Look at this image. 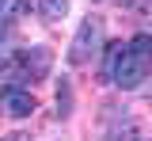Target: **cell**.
Listing matches in <instances>:
<instances>
[{
    "label": "cell",
    "mask_w": 152,
    "mask_h": 141,
    "mask_svg": "<svg viewBox=\"0 0 152 141\" xmlns=\"http://www.w3.org/2000/svg\"><path fill=\"white\" fill-rule=\"evenodd\" d=\"M148 73H152V35H133L126 42V50H122V61L114 69L110 84H118V88H137Z\"/></svg>",
    "instance_id": "obj_1"
},
{
    "label": "cell",
    "mask_w": 152,
    "mask_h": 141,
    "mask_svg": "<svg viewBox=\"0 0 152 141\" xmlns=\"http://www.w3.org/2000/svg\"><path fill=\"white\" fill-rule=\"evenodd\" d=\"M103 50V19L99 15H88V19L76 27L72 42H69V65H88L91 54Z\"/></svg>",
    "instance_id": "obj_2"
},
{
    "label": "cell",
    "mask_w": 152,
    "mask_h": 141,
    "mask_svg": "<svg viewBox=\"0 0 152 141\" xmlns=\"http://www.w3.org/2000/svg\"><path fill=\"white\" fill-rule=\"evenodd\" d=\"M50 50H42V46H31V50H19L15 54V69L27 76V80H42L46 73H50Z\"/></svg>",
    "instance_id": "obj_3"
},
{
    "label": "cell",
    "mask_w": 152,
    "mask_h": 141,
    "mask_svg": "<svg viewBox=\"0 0 152 141\" xmlns=\"http://www.w3.org/2000/svg\"><path fill=\"white\" fill-rule=\"evenodd\" d=\"M4 111H8L12 118H27V115L34 111V95H31V92H23V88H15V92H8V95H4Z\"/></svg>",
    "instance_id": "obj_4"
},
{
    "label": "cell",
    "mask_w": 152,
    "mask_h": 141,
    "mask_svg": "<svg viewBox=\"0 0 152 141\" xmlns=\"http://www.w3.org/2000/svg\"><path fill=\"white\" fill-rule=\"evenodd\" d=\"M122 50H126V42H107L103 46V65H99V76L110 84L114 80V69H118V61H122Z\"/></svg>",
    "instance_id": "obj_5"
},
{
    "label": "cell",
    "mask_w": 152,
    "mask_h": 141,
    "mask_svg": "<svg viewBox=\"0 0 152 141\" xmlns=\"http://www.w3.org/2000/svg\"><path fill=\"white\" fill-rule=\"evenodd\" d=\"M38 12H42V19H65L69 0H38Z\"/></svg>",
    "instance_id": "obj_6"
},
{
    "label": "cell",
    "mask_w": 152,
    "mask_h": 141,
    "mask_svg": "<svg viewBox=\"0 0 152 141\" xmlns=\"http://www.w3.org/2000/svg\"><path fill=\"white\" fill-rule=\"evenodd\" d=\"M69 103H72V95H69V84H61V92H57V115H69Z\"/></svg>",
    "instance_id": "obj_7"
},
{
    "label": "cell",
    "mask_w": 152,
    "mask_h": 141,
    "mask_svg": "<svg viewBox=\"0 0 152 141\" xmlns=\"http://www.w3.org/2000/svg\"><path fill=\"white\" fill-rule=\"evenodd\" d=\"M137 137V126H126V130H122V134H114L110 141H133Z\"/></svg>",
    "instance_id": "obj_8"
}]
</instances>
